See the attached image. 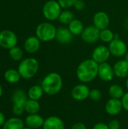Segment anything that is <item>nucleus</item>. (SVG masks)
<instances>
[{
    "instance_id": "6ab92c4d",
    "label": "nucleus",
    "mask_w": 128,
    "mask_h": 129,
    "mask_svg": "<svg viewBox=\"0 0 128 129\" xmlns=\"http://www.w3.org/2000/svg\"><path fill=\"white\" fill-rule=\"evenodd\" d=\"M23 121L17 117H12L6 120L3 125V129H23L25 128Z\"/></svg>"
},
{
    "instance_id": "20e7f679",
    "label": "nucleus",
    "mask_w": 128,
    "mask_h": 129,
    "mask_svg": "<svg viewBox=\"0 0 128 129\" xmlns=\"http://www.w3.org/2000/svg\"><path fill=\"white\" fill-rule=\"evenodd\" d=\"M56 26L50 22H42L39 23L35 29V36L41 42H51L56 38Z\"/></svg>"
},
{
    "instance_id": "58836bf2",
    "label": "nucleus",
    "mask_w": 128,
    "mask_h": 129,
    "mask_svg": "<svg viewBox=\"0 0 128 129\" xmlns=\"http://www.w3.org/2000/svg\"><path fill=\"white\" fill-rule=\"evenodd\" d=\"M124 59H125L127 61H128V51H127V53L125 54V55H124Z\"/></svg>"
},
{
    "instance_id": "2f4dec72",
    "label": "nucleus",
    "mask_w": 128,
    "mask_h": 129,
    "mask_svg": "<svg viewBox=\"0 0 128 129\" xmlns=\"http://www.w3.org/2000/svg\"><path fill=\"white\" fill-rule=\"evenodd\" d=\"M73 7L77 11H82L85 8V2L84 0H76Z\"/></svg>"
},
{
    "instance_id": "f257e3e1",
    "label": "nucleus",
    "mask_w": 128,
    "mask_h": 129,
    "mask_svg": "<svg viewBox=\"0 0 128 129\" xmlns=\"http://www.w3.org/2000/svg\"><path fill=\"white\" fill-rule=\"evenodd\" d=\"M99 64L92 58L83 60L76 69L77 79L81 83H89L98 76Z\"/></svg>"
},
{
    "instance_id": "a19ab883",
    "label": "nucleus",
    "mask_w": 128,
    "mask_h": 129,
    "mask_svg": "<svg viewBox=\"0 0 128 129\" xmlns=\"http://www.w3.org/2000/svg\"><path fill=\"white\" fill-rule=\"evenodd\" d=\"M23 129H32V128H29V127H27V126H26V127H25Z\"/></svg>"
},
{
    "instance_id": "c756f323",
    "label": "nucleus",
    "mask_w": 128,
    "mask_h": 129,
    "mask_svg": "<svg viewBox=\"0 0 128 129\" xmlns=\"http://www.w3.org/2000/svg\"><path fill=\"white\" fill-rule=\"evenodd\" d=\"M76 0H57L60 7L63 9H68L74 6Z\"/></svg>"
},
{
    "instance_id": "72a5a7b5",
    "label": "nucleus",
    "mask_w": 128,
    "mask_h": 129,
    "mask_svg": "<svg viewBox=\"0 0 128 129\" xmlns=\"http://www.w3.org/2000/svg\"><path fill=\"white\" fill-rule=\"evenodd\" d=\"M121 103H122L123 110H124L125 111L128 112V91L124 93V94L122 97V98L121 99Z\"/></svg>"
},
{
    "instance_id": "1a4fd4ad",
    "label": "nucleus",
    "mask_w": 128,
    "mask_h": 129,
    "mask_svg": "<svg viewBox=\"0 0 128 129\" xmlns=\"http://www.w3.org/2000/svg\"><path fill=\"white\" fill-rule=\"evenodd\" d=\"M90 88L85 83H81L75 85L71 91L72 98L77 101H83L89 98Z\"/></svg>"
},
{
    "instance_id": "2eb2a0df",
    "label": "nucleus",
    "mask_w": 128,
    "mask_h": 129,
    "mask_svg": "<svg viewBox=\"0 0 128 129\" xmlns=\"http://www.w3.org/2000/svg\"><path fill=\"white\" fill-rule=\"evenodd\" d=\"M41 46V41L36 36H29L24 42L23 48L29 54H34L37 52Z\"/></svg>"
},
{
    "instance_id": "4be33fe9",
    "label": "nucleus",
    "mask_w": 128,
    "mask_h": 129,
    "mask_svg": "<svg viewBox=\"0 0 128 129\" xmlns=\"http://www.w3.org/2000/svg\"><path fill=\"white\" fill-rule=\"evenodd\" d=\"M11 99L13 104L24 105L25 102L28 100V95L25 93L23 90L17 89L14 91Z\"/></svg>"
},
{
    "instance_id": "e433bc0d",
    "label": "nucleus",
    "mask_w": 128,
    "mask_h": 129,
    "mask_svg": "<svg viewBox=\"0 0 128 129\" xmlns=\"http://www.w3.org/2000/svg\"><path fill=\"white\" fill-rule=\"evenodd\" d=\"M5 121L6 120H5V116L4 113L0 111V127L3 126V125L5 124Z\"/></svg>"
},
{
    "instance_id": "b1692460",
    "label": "nucleus",
    "mask_w": 128,
    "mask_h": 129,
    "mask_svg": "<svg viewBox=\"0 0 128 129\" xmlns=\"http://www.w3.org/2000/svg\"><path fill=\"white\" fill-rule=\"evenodd\" d=\"M44 91L43 88L41 85H35L32 86L29 91H28V98L29 99H32V100H35V101H38L39 99L41 98L43 94H44Z\"/></svg>"
},
{
    "instance_id": "f8f14e48",
    "label": "nucleus",
    "mask_w": 128,
    "mask_h": 129,
    "mask_svg": "<svg viewBox=\"0 0 128 129\" xmlns=\"http://www.w3.org/2000/svg\"><path fill=\"white\" fill-rule=\"evenodd\" d=\"M93 23L100 30L108 28L110 23V18L109 14L105 11L97 12L93 17Z\"/></svg>"
},
{
    "instance_id": "c9c22d12",
    "label": "nucleus",
    "mask_w": 128,
    "mask_h": 129,
    "mask_svg": "<svg viewBox=\"0 0 128 129\" xmlns=\"http://www.w3.org/2000/svg\"><path fill=\"white\" fill-rule=\"evenodd\" d=\"M70 129H87L85 125L82 122H76L73 124Z\"/></svg>"
},
{
    "instance_id": "f3484780",
    "label": "nucleus",
    "mask_w": 128,
    "mask_h": 129,
    "mask_svg": "<svg viewBox=\"0 0 128 129\" xmlns=\"http://www.w3.org/2000/svg\"><path fill=\"white\" fill-rule=\"evenodd\" d=\"M42 129H65V124L60 117L52 116L45 119Z\"/></svg>"
},
{
    "instance_id": "5701e85b",
    "label": "nucleus",
    "mask_w": 128,
    "mask_h": 129,
    "mask_svg": "<svg viewBox=\"0 0 128 129\" xmlns=\"http://www.w3.org/2000/svg\"><path fill=\"white\" fill-rule=\"evenodd\" d=\"M68 28L73 36H79L82 33L84 26L81 20L78 19H74L68 25Z\"/></svg>"
},
{
    "instance_id": "bb28decb",
    "label": "nucleus",
    "mask_w": 128,
    "mask_h": 129,
    "mask_svg": "<svg viewBox=\"0 0 128 129\" xmlns=\"http://www.w3.org/2000/svg\"><path fill=\"white\" fill-rule=\"evenodd\" d=\"M114 39H115V34L109 28L100 30V39L102 42H103L105 43H109Z\"/></svg>"
},
{
    "instance_id": "f704fd0d",
    "label": "nucleus",
    "mask_w": 128,
    "mask_h": 129,
    "mask_svg": "<svg viewBox=\"0 0 128 129\" xmlns=\"http://www.w3.org/2000/svg\"><path fill=\"white\" fill-rule=\"evenodd\" d=\"M93 129H109V128L108 124H106L104 122H98L94 125Z\"/></svg>"
},
{
    "instance_id": "39448f33",
    "label": "nucleus",
    "mask_w": 128,
    "mask_h": 129,
    "mask_svg": "<svg viewBox=\"0 0 128 129\" xmlns=\"http://www.w3.org/2000/svg\"><path fill=\"white\" fill-rule=\"evenodd\" d=\"M62 8L57 1L49 0L45 3L42 8V14L45 18L49 21L58 20Z\"/></svg>"
},
{
    "instance_id": "4c0bfd02",
    "label": "nucleus",
    "mask_w": 128,
    "mask_h": 129,
    "mask_svg": "<svg viewBox=\"0 0 128 129\" xmlns=\"http://www.w3.org/2000/svg\"><path fill=\"white\" fill-rule=\"evenodd\" d=\"M2 94H3V89H2V85L0 84V98L2 97Z\"/></svg>"
},
{
    "instance_id": "f03ea898",
    "label": "nucleus",
    "mask_w": 128,
    "mask_h": 129,
    "mask_svg": "<svg viewBox=\"0 0 128 129\" xmlns=\"http://www.w3.org/2000/svg\"><path fill=\"white\" fill-rule=\"evenodd\" d=\"M41 86L46 94L49 96L56 95L62 90L63 79L59 73L51 72L44 77Z\"/></svg>"
},
{
    "instance_id": "cd10ccee",
    "label": "nucleus",
    "mask_w": 128,
    "mask_h": 129,
    "mask_svg": "<svg viewBox=\"0 0 128 129\" xmlns=\"http://www.w3.org/2000/svg\"><path fill=\"white\" fill-rule=\"evenodd\" d=\"M10 57L14 61H19L23 56V51L19 46H14L9 49L8 51Z\"/></svg>"
},
{
    "instance_id": "7c9ffc66",
    "label": "nucleus",
    "mask_w": 128,
    "mask_h": 129,
    "mask_svg": "<svg viewBox=\"0 0 128 129\" xmlns=\"http://www.w3.org/2000/svg\"><path fill=\"white\" fill-rule=\"evenodd\" d=\"M24 105H20V104H13L12 107V112L13 113L17 116H21L23 112H24Z\"/></svg>"
},
{
    "instance_id": "4468645a",
    "label": "nucleus",
    "mask_w": 128,
    "mask_h": 129,
    "mask_svg": "<svg viewBox=\"0 0 128 129\" xmlns=\"http://www.w3.org/2000/svg\"><path fill=\"white\" fill-rule=\"evenodd\" d=\"M73 39V35L69 31V28L66 27H59L57 29L56 38L55 39L62 45L69 44Z\"/></svg>"
},
{
    "instance_id": "aec40b11",
    "label": "nucleus",
    "mask_w": 128,
    "mask_h": 129,
    "mask_svg": "<svg viewBox=\"0 0 128 129\" xmlns=\"http://www.w3.org/2000/svg\"><path fill=\"white\" fill-rule=\"evenodd\" d=\"M5 79L11 84L17 83L20 80V75L17 70L15 69H8L4 73Z\"/></svg>"
},
{
    "instance_id": "9b49d317",
    "label": "nucleus",
    "mask_w": 128,
    "mask_h": 129,
    "mask_svg": "<svg viewBox=\"0 0 128 129\" xmlns=\"http://www.w3.org/2000/svg\"><path fill=\"white\" fill-rule=\"evenodd\" d=\"M98 76L103 82L112 81L115 76L113 67H112L107 62L100 63L98 70Z\"/></svg>"
},
{
    "instance_id": "7ed1b4c3",
    "label": "nucleus",
    "mask_w": 128,
    "mask_h": 129,
    "mask_svg": "<svg viewBox=\"0 0 128 129\" xmlns=\"http://www.w3.org/2000/svg\"><path fill=\"white\" fill-rule=\"evenodd\" d=\"M39 64L38 60L34 57H27L20 61L17 70L24 79H29L34 77L38 71Z\"/></svg>"
},
{
    "instance_id": "423d86ee",
    "label": "nucleus",
    "mask_w": 128,
    "mask_h": 129,
    "mask_svg": "<svg viewBox=\"0 0 128 129\" xmlns=\"http://www.w3.org/2000/svg\"><path fill=\"white\" fill-rule=\"evenodd\" d=\"M108 48L111 54L116 57H121L124 56L128 51L126 43L118 36H115V39L109 43Z\"/></svg>"
},
{
    "instance_id": "6e6552de",
    "label": "nucleus",
    "mask_w": 128,
    "mask_h": 129,
    "mask_svg": "<svg viewBox=\"0 0 128 129\" xmlns=\"http://www.w3.org/2000/svg\"><path fill=\"white\" fill-rule=\"evenodd\" d=\"M100 30L94 25L88 26L84 29L81 34V38L84 42L88 44H93L100 39Z\"/></svg>"
},
{
    "instance_id": "ea45409f",
    "label": "nucleus",
    "mask_w": 128,
    "mask_h": 129,
    "mask_svg": "<svg viewBox=\"0 0 128 129\" xmlns=\"http://www.w3.org/2000/svg\"><path fill=\"white\" fill-rule=\"evenodd\" d=\"M126 87H127V88L128 90V77L127 79V80H126Z\"/></svg>"
},
{
    "instance_id": "c85d7f7f",
    "label": "nucleus",
    "mask_w": 128,
    "mask_h": 129,
    "mask_svg": "<svg viewBox=\"0 0 128 129\" xmlns=\"http://www.w3.org/2000/svg\"><path fill=\"white\" fill-rule=\"evenodd\" d=\"M89 98L94 101H98L102 98V92L97 88L91 89L90 91Z\"/></svg>"
},
{
    "instance_id": "dca6fc26",
    "label": "nucleus",
    "mask_w": 128,
    "mask_h": 129,
    "mask_svg": "<svg viewBox=\"0 0 128 129\" xmlns=\"http://www.w3.org/2000/svg\"><path fill=\"white\" fill-rule=\"evenodd\" d=\"M45 119L38 113L29 114L25 119V124L32 129H38L43 126Z\"/></svg>"
},
{
    "instance_id": "a211bd4d",
    "label": "nucleus",
    "mask_w": 128,
    "mask_h": 129,
    "mask_svg": "<svg viewBox=\"0 0 128 129\" xmlns=\"http://www.w3.org/2000/svg\"><path fill=\"white\" fill-rule=\"evenodd\" d=\"M113 69L116 77L120 79L128 77V61L125 59L117 61L114 64Z\"/></svg>"
},
{
    "instance_id": "412c9836",
    "label": "nucleus",
    "mask_w": 128,
    "mask_h": 129,
    "mask_svg": "<svg viewBox=\"0 0 128 129\" xmlns=\"http://www.w3.org/2000/svg\"><path fill=\"white\" fill-rule=\"evenodd\" d=\"M24 110L28 114H35L40 110V104L38 101L28 99L24 104Z\"/></svg>"
},
{
    "instance_id": "a878e982",
    "label": "nucleus",
    "mask_w": 128,
    "mask_h": 129,
    "mask_svg": "<svg viewBox=\"0 0 128 129\" xmlns=\"http://www.w3.org/2000/svg\"><path fill=\"white\" fill-rule=\"evenodd\" d=\"M73 20H74L73 13L67 9L62 11L58 18L59 22L63 25H69Z\"/></svg>"
},
{
    "instance_id": "393cba45",
    "label": "nucleus",
    "mask_w": 128,
    "mask_h": 129,
    "mask_svg": "<svg viewBox=\"0 0 128 129\" xmlns=\"http://www.w3.org/2000/svg\"><path fill=\"white\" fill-rule=\"evenodd\" d=\"M124 93L125 92L124 91V88L118 84H113L109 88V94L111 98H116L121 100L124 96Z\"/></svg>"
},
{
    "instance_id": "0eeeda50",
    "label": "nucleus",
    "mask_w": 128,
    "mask_h": 129,
    "mask_svg": "<svg viewBox=\"0 0 128 129\" xmlns=\"http://www.w3.org/2000/svg\"><path fill=\"white\" fill-rule=\"evenodd\" d=\"M17 44V36L11 30L4 29L0 32V46L5 49H10Z\"/></svg>"
},
{
    "instance_id": "473e14b6",
    "label": "nucleus",
    "mask_w": 128,
    "mask_h": 129,
    "mask_svg": "<svg viewBox=\"0 0 128 129\" xmlns=\"http://www.w3.org/2000/svg\"><path fill=\"white\" fill-rule=\"evenodd\" d=\"M109 129H120L121 128V124L118 120L117 119H112L111 120L109 124Z\"/></svg>"
},
{
    "instance_id": "ddd939ff",
    "label": "nucleus",
    "mask_w": 128,
    "mask_h": 129,
    "mask_svg": "<svg viewBox=\"0 0 128 129\" xmlns=\"http://www.w3.org/2000/svg\"><path fill=\"white\" fill-rule=\"evenodd\" d=\"M106 112L110 116H117L123 110L121 101L116 98H110L105 106Z\"/></svg>"
},
{
    "instance_id": "9d476101",
    "label": "nucleus",
    "mask_w": 128,
    "mask_h": 129,
    "mask_svg": "<svg viewBox=\"0 0 128 129\" xmlns=\"http://www.w3.org/2000/svg\"><path fill=\"white\" fill-rule=\"evenodd\" d=\"M111 56V53L108 47L105 45H99L96 47L92 52V59L98 64L107 62Z\"/></svg>"
}]
</instances>
